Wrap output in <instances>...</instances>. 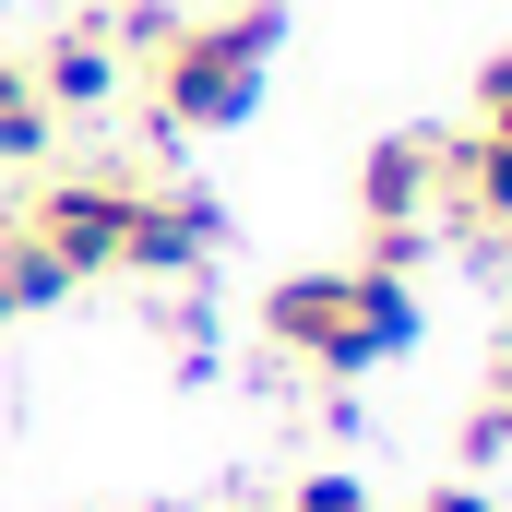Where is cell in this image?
Segmentation results:
<instances>
[{"label":"cell","instance_id":"obj_1","mask_svg":"<svg viewBox=\"0 0 512 512\" xmlns=\"http://www.w3.org/2000/svg\"><path fill=\"white\" fill-rule=\"evenodd\" d=\"M262 334H274V358H298V370H322V382H358V370H382V358L417 346V274H393V262L286 274V286L262 298Z\"/></svg>","mask_w":512,"mask_h":512},{"label":"cell","instance_id":"obj_2","mask_svg":"<svg viewBox=\"0 0 512 512\" xmlns=\"http://www.w3.org/2000/svg\"><path fill=\"white\" fill-rule=\"evenodd\" d=\"M274 36L286 12L274 0H227V12H179V36L143 60L155 72V131H239L274 72Z\"/></svg>","mask_w":512,"mask_h":512},{"label":"cell","instance_id":"obj_3","mask_svg":"<svg viewBox=\"0 0 512 512\" xmlns=\"http://www.w3.org/2000/svg\"><path fill=\"white\" fill-rule=\"evenodd\" d=\"M441 191H453V143H441V131H382V143H370V167H358L370 262L417 274V251H429V203H441Z\"/></svg>","mask_w":512,"mask_h":512},{"label":"cell","instance_id":"obj_4","mask_svg":"<svg viewBox=\"0 0 512 512\" xmlns=\"http://www.w3.org/2000/svg\"><path fill=\"white\" fill-rule=\"evenodd\" d=\"M131 191H143V179H120V167H96V179H36V203H12V227H24L36 251H60V274L84 286V274H120Z\"/></svg>","mask_w":512,"mask_h":512},{"label":"cell","instance_id":"obj_5","mask_svg":"<svg viewBox=\"0 0 512 512\" xmlns=\"http://www.w3.org/2000/svg\"><path fill=\"white\" fill-rule=\"evenodd\" d=\"M227 239V215H215V191H131V239H120V274H191V262Z\"/></svg>","mask_w":512,"mask_h":512},{"label":"cell","instance_id":"obj_6","mask_svg":"<svg viewBox=\"0 0 512 512\" xmlns=\"http://www.w3.org/2000/svg\"><path fill=\"white\" fill-rule=\"evenodd\" d=\"M24 84H36L48 120H96V108H120V48H108V24H60V36L24 60Z\"/></svg>","mask_w":512,"mask_h":512},{"label":"cell","instance_id":"obj_7","mask_svg":"<svg viewBox=\"0 0 512 512\" xmlns=\"http://www.w3.org/2000/svg\"><path fill=\"white\" fill-rule=\"evenodd\" d=\"M453 203L489 227V239H512V143L501 131H477V143H453Z\"/></svg>","mask_w":512,"mask_h":512},{"label":"cell","instance_id":"obj_8","mask_svg":"<svg viewBox=\"0 0 512 512\" xmlns=\"http://www.w3.org/2000/svg\"><path fill=\"white\" fill-rule=\"evenodd\" d=\"M48 108H36V84H24V60H12V48H0V167H36V155H48Z\"/></svg>","mask_w":512,"mask_h":512},{"label":"cell","instance_id":"obj_9","mask_svg":"<svg viewBox=\"0 0 512 512\" xmlns=\"http://www.w3.org/2000/svg\"><path fill=\"white\" fill-rule=\"evenodd\" d=\"M465 453H477V465H501V453H512V382L489 393L477 417H465Z\"/></svg>","mask_w":512,"mask_h":512},{"label":"cell","instance_id":"obj_10","mask_svg":"<svg viewBox=\"0 0 512 512\" xmlns=\"http://www.w3.org/2000/svg\"><path fill=\"white\" fill-rule=\"evenodd\" d=\"M286 512H370V489H358V477H298Z\"/></svg>","mask_w":512,"mask_h":512},{"label":"cell","instance_id":"obj_11","mask_svg":"<svg viewBox=\"0 0 512 512\" xmlns=\"http://www.w3.org/2000/svg\"><path fill=\"white\" fill-rule=\"evenodd\" d=\"M477 120L512 143V60H489V72H477Z\"/></svg>","mask_w":512,"mask_h":512},{"label":"cell","instance_id":"obj_12","mask_svg":"<svg viewBox=\"0 0 512 512\" xmlns=\"http://www.w3.org/2000/svg\"><path fill=\"white\" fill-rule=\"evenodd\" d=\"M417 512H501V501H489V489H465V477H453V489H429V501H417Z\"/></svg>","mask_w":512,"mask_h":512},{"label":"cell","instance_id":"obj_13","mask_svg":"<svg viewBox=\"0 0 512 512\" xmlns=\"http://www.w3.org/2000/svg\"><path fill=\"white\" fill-rule=\"evenodd\" d=\"M501 382H512V346H501Z\"/></svg>","mask_w":512,"mask_h":512},{"label":"cell","instance_id":"obj_14","mask_svg":"<svg viewBox=\"0 0 512 512\" xmlns=\"http://www.w3.org/2000/svg\"><path fill=\"white\" fill-rule=\"evenodd\" d=\"M0 322H12V298H0Z\"/></svg>","mask_w":512,"mask_h":512},{"label":"cell","instance_id":"obj_15","mask_svg":"<svg viewBox=\"0 0 512 512\" xmlns=\"http://www.w3.org/2000/svg\"><path fill=\"white\" fill-rule=\"evenodd\" d=\"M274 12H286V0H274Z\"/></svg>","mask_w":512,"mask_h":512}]
</instances>
